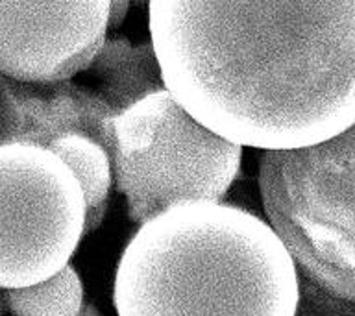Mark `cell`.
Returning <instances> with one entry per match:
<instances>
[{
	"mask_svg": "<svg viewBox=\"0 0 355 316\" xmlns=\"http://www.w3.org/2000/svg\"><path fill=\"white\" fill-rule=\"evenodd\" d=\"M116 316H296L298 265L274 227L227 204L139 226L113 283Z\"/></svg>",
	"mask_w": 355,
	"mask_h": 316,
	"instance_id": "2",
	"label": "cell"
},
{
	"mask_svg": "<svg viewBox=\"0 0 355 316\" xmlns=\"http://www.w3.org/2000/svg\"><path fill=\"white\" fill-rule=\"evenodd\" d=\"M130 10V2L128 0H111V10H110V28L121 26L126 11Z\"/></svg>",
	"mask_w": 355,
	"mask_h": 316,
	"instance_id": "9",
	"label": "cell"
},
{
	"mask_svg": "<svg viewBox=\"0 0 355 316\" xmlns=\"http://www.w3.org/2000/svg\"><path fill=\"white\" fill-rule=\"evenodd\" d=\"M111 0H0V71L17 83H63L105 46Z\"/></svg>",
	"mask_w": 355,
	"mask_h": 316,
	"instance_id": "6",
	"label": "cell"
},
{
	"mask_svg": "<svg viewBox=\"0 0 355 316\" xmlns=\"http://www.w3.org/2000/svg\"><path fill=\"white\" fill-rule=\"evenodd\" d=\"M49 150L76 176L87 205L85 235L93 233L104 220L111 182L115 179L110 152L100 143L80 133L58 137L49 144Z\"/></svg>",
	"mask_w": 355,
	"mask_h": 316,
	"instance_id": "7",
	"label": "cell"
},
{
	"mask_svg": "<svg viewBox=\"0 0 355 316\" xmlns=\"http://www.w3.org/2000/svg\"><path fill=\"white\" fill-rule=\"evenodd\" d=\"M113 176L143 226L185 204H220L241 168L243 146L198 122L168 91L115 116Z\"/></svg>",
	"mask_w": 355,
	"mask_h": 316,
	"instance_id": "3",
	"label": "cell"
},
{
	"mask_svg": "<svg viewBox=\"0 0 355 316\" xmlns=\"http://www.w3.org/2000/svg\"><path fill=\"white\" fill-rule=\"evenodd\" d=\"M82 301V279L71 265L37 285L2 288V305L13 316H78Z\"/></svg>",
	"mask_w": 355,
	"mask_h": 316,
	"instance_id": "8",
	"label": "cell"
},
{
	"mask_svg": "<svg viewBox=\"0 0 355 316\" xmlns=\"http://www.w3.org/2000/svg\"><path fill=\"white\" fill-rule=\"evenodd\" d=\"M0 287L46 281L85 235L87 205L76 176L49 148L0 146Z\"/></svg>",
	"mask_w": 355,
	"mask_h": 316,
	"instance_id": "5",
	"label": "cell"
},
{
	"mask_svg": "<svg viewBox=\"0 0 355 316\" xmlns=\"http://www.w3.org/2000/svg\"><path fill=\"white\" fill-rule=\"evenodd\" d=\"M259 191L300 270L335 296L355 276V124L309 148L263 152Z\"/></svg>",
	"mask_w": 355,
	"mask_h": 316,
	"instance_id": "4",
	"label": "cell"
},
{
	"mask_svg": "<svg viewBox=\"0 0 355 316\" xmlns=\"http://www.w3.org/2000/svg\"><path fill=\"white\" fill-rule=\"evenodd\" d=\"M148 24L166 91L230 143L288 152L355 124V0H152Z\"/></svg>",
	"mask_w": 355,
	"mask_h": 316,
	"instance_id": "1",
	"label": "cell"
}]
</instances>
